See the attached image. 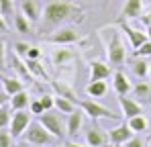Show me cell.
I'll use <instances>...</instances> for the list:
<instances>
[{"label":"cell","mask_w":151,"mask_h":147,"mask_svg":"<svg viewBox=\"0 0 151 147\" xmlns=\"http://www.w3.org/2000/svg\"><path fill=\"white\" fill-rule=\"evenodd\" d=\"M82 21V8L68 0H49L43 6V31L51 33L68 21Z\"/></svg>","instance_id":"6da1fadb"},{"label":"cell","mask_w":151,"mask_h":147,"mask_svg":"<svg viewBox=\"0 0 151 147\" xmlns=\"http://www.w3.org/2000/svg\"><path fill=\"white\" fill-rule=\"evenodd\" d=\"M100 35L104 39L108 63L114 66V68L123 66L127 59V51H125V43H123V37H121L119 29L116 27H104V29H100Z\"/></svg>","instance_id":"7a4b0ae2"},{"label":"cell","mask_w":151,"mask_h":147,"mask_svg":"<svg viewBox=\"0 0 151 147\" xmlns=\"http://www.w3.org/2000/svg\"><path fill=\"white\" fill-rule=\"evenodd\" d=\"M23 141L31 145H53V143H61L51 131L45 129V125L41 121H31L27 131L23 133Z\"/></svg>","instance_id":"3957f363"},{"label":"cell","mask_w":151,"mask_h":147,"mask_svg":"<svg viewBox=\"0 0 151 147\" xmlns=\"http://www.w3.org/2000/svg\"><path fill=\"white\" fill-rule=\"evenodd\" d=\"M61 110L59 108H49V110H43L41 115H39V121L45 125V129L51 131L61 143L65 141V137H68V133H65V125H63V119H61Z\"/></svg>","instance_id":"277c9868"},{"label":"cell","mask_w":151,"mask_h":147,"mask_svg":"<svg viewBox=\"0 0 151 147\" xmlns=\"http://www.w3.org/2000/svg\"><path fill=\"white\" fill-rule=\"evenodd\" d=\"M76 104L84 110V115H88L92 121H98V119H116V115L110 110V108H106V106H102L98 102H94V100H76Z\"/></svg>","instance_id":"5b68a950"},{"label":"cell","mask_w":151,"mask_h":147,"mask_svg":"<svg viewBox=\"0 0 151 147\" xmlns=\"http://www.w3.org/2000/svg\"><path fill=\"white\" fill-rule=\"evenodd\" d=\"M80 39V33L74 27H57L55 31H51V35H47V41L53 45H72Z\"/></svg>","instance_id":"8992f818"},{"label":"cell","mask_w":151,"mask_h":147,"mask_svg":"<svg viewBox=\"0 0 151 147\" xmlns=\"http://www.w3.org/2000/svg\"><path fill=\"white\" fill-rule=\"evenodd\" d=\"M29 122H31V110H27V108H19V110L12 112V119H10V133H12L14 139L23 137V133L27 131Z\"/></svg>","instance_id":"52a82bcc"},{"label":"cell","mask_w":151,"mask_h":147,"mask_svg":"<svg viewBox=\"0 0 151 147\" xmlns=\"http://www.w3.org/2000/svg\"><path fill=\"white\" fill-rule=\"evenodd\" d=\"M133 135H135V131L129 127V122L123 121L121 125H116L114 129L108 131V141H110L112 145H125Z\"/></svg>","instance_id":"ba28073f"},{"label":"cell","mask_w":151,"mask_h":147,"mask_svg":"<svg viewBox=\"0 0 151 147\" xmlns=\"http://www.w3.org/2000/svg\"><path fill=\"white\" fill-rule=\"evenodd\" d=\"M84 141L88 143V145L92 147H98V145H106L108 143V133H104L100 127H98V122L94 121L88 129H86V135H84Z\"/></svg>","instance_id":"9c48e42d"},{"label":"cell","mask_w":151,"mask_h":147,"mask_svg":"<svg viewBox=\"0 0 151 147\" xmlns=\"http://www.w3.org/2000/svg\"><path fill=\"white\" fill-rule=\"evenodd\" d=\"M21 10L31 23H39L41 19V10H43V4L41 0H21Z\"/></svg>","instance_id":"30bf717a"},{"label":"cell","mask_w":151,"mask_h":147,"mask_svg":"<svg viewBox=\"0 0 151 147\" xmlns=\"http://www.w3.org/2000/svg\"><path fill=\"white\" fill-rule=\"evenodd\" d=\"M82 122H84V110H72L68 115V121H65V133H68V139H74L76 135L80 133L82 129Z\"/></svg>","instance_id":"8fae6325"},{"label":"cell","mask_w":151,"mask_h":147,"mask_svg":"<svg viewBox=\"0 0 151 147\" xmlns=\"http://www.w3.org/2000/svg\"><path fill=\"white\" fill-rule=\"evenodd\" d=\"M119 106H121V112L125 119H131L135 115H141V102L135 100V98H129L127 94L119 96Z\"/></svg>","instance_id":"7c38bea8"},{"label":"cell","mask_w":151,"mask_h":147,"mask_svg":"<svg viewBox=\"0 0 151 147\" xmlns=\"http://www.w3.org/2000/svg\"><path fill=\"white\" fill-rule=\"evenodd\" d=\"M119 24H121V29H123V33H127V37H129V41H131V45L137 49L141 43H145L147 41V33H141L139 29H133L129 23H125V19L121 17V21H119Z\"/></svg>","instance_id":"4fadbf2b"},{"label":"cell","mask_w":151,"mask_h":147,"mask_svg":"<svg viewBox=\"0 0 151 147\" xmlns=\"http://www.w3.org/2000/svg\"><path fill=\"white\" fill-rule=\"evenodd\" d=\"M112 86H114V90H116V94H119V96L129 94V92L133 90V84H131L129 76H127L123 70H116V72L112 74Z\"/></svg>","instance_id":"5bb4252c"},{"label":"cell","mask_w":151,"mask_h":147,"mask_svg":"<svg viewBox=\"0 0 151 147\" xmlns=\"http://www.w3.org/2000/svg\"><path fill=\"white\" fill-rule=\"evenodd\" d=\"M8 63H10V68L19 74L23 80L33 82V74H31V70H29V68H27V61L23 59V57H19L17 53H12V55H10V59H8Z\"/></svg>","instance_id":"9a60e30c"},{"label":"cell","mask_w":151,"mask_h":147,"mask_svg":"<svg viewBox=\"0 0 151 147\" xmlns=\"http://www.w3.org/2000/svg\"><path fill=\"white\" fill-rule=\"evenodd\" d=\"M112 74V66L104 63V61H92L90 63V80H106Z\"/></svg>","instance_id":"2e32d148"},{"label":"cell","mask_w":151,"mask_h":147,"mask_svg":"<svg viewBox=\"0 0 151 147\" xmlns=\"http://www.w3.org/2000/svg\"><path fill=\"white\" fill-rule=\"evenodd\" d=\"M133 98L135 100H141V104H147L151 102V86L147 82H143V78H141V82H137V84H133Z\"/></svg>","instance_id":"e0dca14e"},{"label":"cell","mask_w":151,"mask_h":147,"mask_svg":"<svg viewBox=\"0 0 151 147\" xmlns=\"http://www.w3.org/2000/svg\"><path fill=\"white\" fill-rule=\"evenodd\" d=\"M129 66H131V72L135 74L139 80L145 78V76H149V63H147L141 55H135V57L129 61Z\"/></svg>","instance_id":"ac0fdd59"},{"label":"cell","mask_w":151,"mask_h":147,"mask_svg":"<svg viewBox=\"0 0 151 147\" xmlns=\"http://www.w3.org/2000/svg\"><path fill=\"white\" fill-rule=\"evenodd\" d=\"M108 92V86L104 80H90V84L86 86V94L90 98H102Z\"/></svg>","instance_id":"d6986e66"},{"label":"cell","mask_w":151,"mask_h":147,"mask_svg":"<svg viewBox=\"0 0 151 147\" xmlns=\"http://www.w3.org/2000/svg\"><path fill=\"white\" fill-rule=\"evenodd\" d=\"M141 17V0H127L123 6V19H139Z\"/></svg>","instance_id":"ffe728a7"},{"label":"cell","mask_w":151,"mask_h":147,"mask_svg":"<svg viewBox=\"0 0 151 147\" xmlns=\"http://www.w3.org/2000/svg\"><path fill=\"white\" fill-rule=\"evenodd\" d=\"M29 104H31V98H29V92H27L25 88H23L21 92H17V94L10 96V106H12L14 110H19V108H27Z\"/></svg>","instance_id":"44dd1931"},{"label":"cell","mask_w":151,"mask_h":147,"mask_svg":"<svg viewBox=\"0 0 151 147\" xmlns=\"http://www.w3.org/2000/svg\"><path fill=\"white\" fill-rule=\"evenodd\" d=\"M2 88H4V92L6 94H17V92H21L23 90V82L19 80V78H2Z\"/></svg>","instance_id":"7402d4cb"},{"label":"cell","mask_w":151,"mask_h":147,"mask_svg":"<svg viewBox=\"0 0 151 147\" xmlns=\"http://www.w3.org/2000/svg\"><path fill=\"white\" fill-rule=\"evenodd\" d=\"M127 122H129V127H131L135 133H143V131L149 129V121H147L143 115H135V117L127 119Z\"/></svg>","instance_id":"603a6c76"},{"label":"cell","mask_w":151,"mask_h":147,"mask_svg":"<svg viewBox=\"0 0 151 147\" xmlns=\"http://www.w3.org/2000/svg\"><path fill=\"white\" fill-rule=\"evenodd\" d=\"M55 108H59L63 115H70L72 110H76V106H74V100L72 98H68V96H55Z\"/></svg>","instance_id":"cb8c5ba5"},{"label":"cell","mask_w":151,"mask_h":147,"mask_svg":"<svg viewBox=\"0 0 151 147\" xmlns=\"http://www.w3.org/2000/svg\"><path fill=\"white\" fill-rule=\"evenodd\" d=\"M31 21L27 19L25 14H23V10L19 12V14H14V27H17V31L19 33H23V35H27V33H31L33 29H31Z\"/></svg>","instance_id":"d4e9b609"},{"label":"cell","mask_w":151,"mask_h":147,"mask_svg":"<svg viewBox=\"0 0 151 147\" xmlns=\"http://www.w3.org/2000/svg\"><path fill=\"white\" fill-rule=\"evenodd\" d=\"M74 57V51L72 49H68V47H63V49H55L53 51V63H57V66H63L68 59H72Z\"/></svg>","instance_id":"484cf974"},{"label":"cell","mask_w":151,"mask_h":147,"mask_svg":"<svg viewBox=\"0 0 151 147\" xmlns=\"http://www.w3.org/2000/svg\"><path fill=\"white\" fill-rule=\"evenodd\" d=\"M12 106L8 104V102H4L2 106H0V129H6L8 125H10V119H12Z\"/></svg>","instance_id":"4316f807"},{"label":"cell","mask_w":151,"mask_h":147,"mask_svg":"<svg viewBox=\"0 0 151 147\" xmlns=\"http://www.w3.org/2000/svg\"><path fill=\"white\" fill-rule=\"evenodd\" d=\"M25 61H27V68L31 70L33 76H39V78H45L47 80V72L43 70V66L39 63V59H25Z\"/></svg>","instance_id":"83f0119b"},{"label":"cell","mask_w":151,"mask_h":147,"mask_svg":"<svg viewBox=\"0 0 151 147\" xmlns=\"http://www.w3.org/2000/svg\"><path fill=\"white\" fill-rule=\"evenodd\" d=\"M12 143H14L12 133H10V131H2V129H0V147H10Z\"/></svg>","instance_id":"f1b7e54d"},{"label":"cell","mask_w":151,"mask_h":147,"mask_svg":"<svg viewBox=\"0 0 151 147\" xmlns=\"http://www.w3.org/2000/svg\"><path fill=\"white\" fill-rule=\"evenodd\" d=\"M12 10H14V2H12V0H0V12L4 14V19L10 17Z\"/></svg>","instance_id":"f546056e"},{"label":"cell","mask_w":151,"mask_h":147,"mask_svg":"<svg viewBox=\"0 0 151 147\" xmlns=\"http://www.w3.org/2000/svg\"><path fill=\"white\" fill-rule=\"evenodd\" d=\"M29 43H25V41H19V43H14V53L19 55V57H23V59H27V53H29Z\"/></svg>","instance_id":"4dcf8cb0"},{"label":"cell","mask_w":151,"mask_h":147,"mask_svg":"<svg viewBox=\"0 0 151 147\" xmlns=\"http://www.w3.org/2000/svg\"><path fill=\"white\" fill-rule=\"evenodd\" d=\"M135 55H141V57H147V55H151V39H147L145 43H141L139 47L135 49Z\"/></svg>","instance_id":"1f68e13d"},{"label":"cell","mask_w":151,"mask_h":147,"mask_svg":"<svg viewBox=\"0 0 151 147\" xmlns=\"http://www.w3.org/2000/svg\"><path fill=\"white\" fill-rule=\"evenodd\" d=\"M29 110H31V115H41L45 108H43V102H41V98H37V100H31V104H29Z\"/></svg>","instance_id":"d6a6232c"},{"label":"cell","mask_w":151,"mask_h":147,"mask_svg":"<svg viewBox=\"0 0 151 147\" xmlns=\"http://www.w3.org/2000/svg\"><path fill=\"white\" fill-rule=\"evenodd\" d=\"M41 102H43V108L49 110V108L55 106V96H51V94H43V96H41Z\"/></svg>","instance_id":"836d02e7"},{"label":"cell","mask_w":151,"mask_h":147,"mask_svg":"<svg viewBox=\"0 0 151 147\" xmlns=\"http://www.w3.org/2000/svg\"><path fill=\"white\" fill-rule=\"evenodd\" d=\"M6 43H4V39H0V70H4L6 66Z\"/></svg>","instance_id":"e575fe53"},{"label":"cell","mask_w":151,"mask_h":147,"mask_svg":"<svg viewBox=\"0 0 151 147\" xmlns=\"http://www.w3.org/2000/svg\"><path fill=\"white\" fill-rule=\"evenodd\" d=\"M39 57H41V51H39V47H29L27 59H39Z\"/></svg>","instance_id":"d590c367"},{"label":"cell","mask_w":151,"mask_h":147,"mask_svg":"<svg viewBox=\"0 0 151 147\" xmlns=\"http://www.w3.org/2000/svg\"><path fill=\"white\" fill-rule=\"evenodd\" d=\"M139 145H141V139H139V137H131L125 143V147H139Z\"/></svg>","instance_id":"8d00e7d4"},{"label":"cell","mask_w":151,"mask_h":147,"mask_svg":"<svg viewBox=\"0 0 151 147\" xmlns=\"http://www.w3.org/2000/svg\"><path fill=\"white\" fill-rule=\"evenodd\" d=\"M139 19H141V23L145 24V27H147V24H151V10L147 12V14H143V17H139Z\"/></svg>","instance_id":"74e56055"},{"label":"cell","mask_w":151,"mask_h":147,"mask_svg":"<svg viewBox=\"0 0 151 147\" xmlns=\"http://www.w3.org/2000/svg\"><path fill=\"white\" fill-rule=\"evenodd\" d=\"M8 100H10V94H6V92L2 90V92H0V106H2L4 102H8Z\"/></svg>","instance_id":"f35d334b"},{"label":"cell","mask_w":151,"mask_h":147,"mask_svg":"<svg viewBox=\"0 0 151 147\" xmlns=\"http://www.w3.org/2000/svg\"><path fill=\"white\" fill-rule=\"evenodd\" d=\"M0 31H6V21H4V14L0 12Z\"/></svg>","instance_id":"ab89813d"},{"label":"cell","mask_w":151,"mask_h":147,"mask_svg":"<svg viewBox=\"0 0 151 147\" xmlns=\"http://www.w3.org/2000/svg\"><path fill=\"white\" fill-rule=\"evenodd\" d=\"M145 33H147V39H151V24H147V31Z\"/></svg>","instance_id":"60d3db41"},{"label":"cell","mask_w":151,"mask_h":147,"mask_svg":"<svg viewBox=\"0 0 151 147\" xmlns=\"http://www.w3.org/2000/svg\"><path fill=\"white\" fill-rule=\"evenodd\" d=\"M149 76H151V63H149Z\"/></svg>","instance_id":"b9f144b4"},{"label":"cell","mask_w":151,"mask_h":147,"mask_svg":"<svg viewBox=\"0 0 151 147\" xmlns=\"http://www.w3.org/2000/svg\"><path fill=\"white\" fill-rule=\"evenodd\" d=\"M149 145H151V139H149Z\"/></svg>","instance_id":"7bdbcfd3"}]
</instances>
